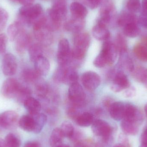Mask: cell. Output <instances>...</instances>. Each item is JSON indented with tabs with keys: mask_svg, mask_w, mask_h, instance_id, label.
<instances>
[{
	"mask_svg": "<svg viewBox=\"0 0 147 147\" xmlns=\"http://www.w3.org/2000/svg\"><path fill=\"white\" fill-rule=\"evenodd\" d=\"M117 52L115 44L111 41H105L103 44L100 53L94 59V65L98 68H103L108 65L113 64L116 60Z\"/></svg>",
	"mask_w": 147,
	"mask_h": 147,
	"instance_id": "1",
	"label": "cell"
},
{
	"mask_svg": "<svg viewBox=\"0 0 147 147\" xmlns=\"http://www.w3.org/2000/svg\"><path fill=\"white\" fill-rule=\"evenodd\" d=\"M43 15V8L40 4L23 6L20 8L17 20L23 26L33 25L34 23Z\"/></svg>",
	"mask_w": 147,
	"mask_h": 147,
	"instance_id": "2",
	"label": "cell"
},
{
	"mask_svg": "<svg viewBox=\"0 0 147 147\" xmlns=\"http://www.w3.org/2000/svg\"><path fill=\"white\" fill-rule=\"evenodd\" d=\"M90 43V37L86 32L78 33L74 39V47L72 51L73 57L80 60L85 56Z\"/></svg>",
	"mask_w": 147,
	"mask_h": 147,
	"instance_id": "3",
	"label": "cell"
},
{
	"mask_svg": "<svg viewBox=\"0 0 147 147\" xmlns=\"http://www.w3.org/2000/svg\"><path fill=\"white\" fill-rule=\"evenodd\" d=\"M34 37L40 45H49L53 40L52 31L45 25L44 20H40L33 25Z\"/></svg>",
	"mask_w": 147,
	"mask_h": 147,
	"instance_id": "4",
	"label": "cell"
},
{
	"mask_svg": "<svg viewBox=\"0 0 147 147\" xmlns=\"http://www.w3.org/2000/svg\"><path fill=\"white\" fill-rule=\"evenodd\" d=\"M55 78L57 81L66 84L71 85L78 82V76L75 69L72 67L61 66L56 71Z\"/></svg>",
	"mask_w": 147,
	"mask_h": 147,
	"instance_id": "5",
	"label": "cell"
},
{
	"mask_svg": "<svg viewBox=\"0 0 147 147\" xmlns=\"http://www.w3.org/2000/svg\"><path fill=\"white\" fill-rule=\"evenodd\" d=\"M68 96L73 106L78 108L84 105L86 95L82 86L78 82H76L70 86Z\"/></svg>",
	"mask_w": 147,
	"mask_h": 147,
	"instance_id": "6",
	"label": "cell"
},
{
	"mask_svg": "<svg viewBox=\"0 0 147 147\" xmlns=\"http://www.w3.org/2000/svg\"><path fill=\"white\" fill-rule=\"evenodd\" d=\"M47 13L55 20L61 22L67 16V0H53L52 7Z\"/></svg>",
	"mask_w": 147,
	"mask_h": 147,
	"instance_id": "7",
	"label": "cell"
},
{
	"mask_svg": "<svg viewBox=\"0 0 147 147\" xmlns=\"http://www.w3.org/2000/svg\"><path fill=\"white\" fill-rule=\"evenodd\" d=\"M92 130L96 136L101 137L103 140H112L113 128L105 121L102 120L94 121L92 125Z\"/></svg>",
	"mask_w": 147,
	"mask_h": 147,
	"instance_id": "8",
	"label": "cell"
},
{
	"mask_svg": "<svg viewBox=\"0 0 147 147\" xmlns=\"http://www.w3.org/2000/svg\"><path fill=\"white\" fill-rule=\"evenodd\" d=\"M72 52L68 40L63 38L59 41L58 48L57 59L61 66H67L71 61Z\"/></svg>",
	"mask_w": 147,
	"mask_h": 147,
	"instance_id": "9",
	"label": "cell"
},
{
	"mask_svg": "<svg viewBox=\"0 0 147 147\" xmlns=\"http://www.w3.org/2000/svg\"><path fill=\"white\" fill-rule=\"evenodd\" d=\"M18 114L13 111H7L0 115V127L5 129H13L18 125Z\"/></svg>",
	"mask_w": 147,
	"mask_h": 147,
	"instance_id": "10",
	"label": "cell"
},
{
	"mask_svg": "<svg viewBox=\"0 0 147 147\" xmlns=\"http://www.w3.org/2000/svg\"><path fill=\"white\" fill-rule=\"evenodd\" d=\"M21 85L16 79L9 78L3 83L1 93L6 98L10 99L15 98Z\"/></svg>",
	"mask_w": 147,
	"mask_h": 147,
	"instance_id": "11",
	"label": "cell"
},
{
	"mask_svg": "<svg viewBox=\"0 0 147 147\" xmlns=\"http://www.w3.org/2000/svg\"><path fill=\"white\" fill-rule=\"evenodd\" d=\"M114 4L111 0H104L97 22L107 26L111 21L114 13Z\"/></svg>",
	"mask_w": 147,
	"mask_h": 147,
	"instance_id": "12",
	"label": "cell"
},
{
	"mask_svg": "<svg viewBox=\"0 0 147 147\" xmlns=\"http://www.w3.org/2000/svg\"><path fill=\"white\" fill-rule=\"evenodd\" d=\"M129 80L122 71H117L114 74L111 89L113 92H119L130 86Z\"/></svg>",
	"mask_w": 147,
	"mask_h": 147,
	"instance_id": "13",
	"label": "cell"
},
{
	"mask_svg": "<svg viewBox=\"0 0 147 147\" xmlns=\"http://www.w3.org/2000/svg\"><path fill=\"white\" fill-rule=\"evenodd\" d=\"M18 64L14 55L7 53L3 57L2 61L1 69L3 73L7 76H12L17 71Z\"/></svg>",
	"mask_w": 147,
	"mask_h": 147,
	"instance_id": "14",
	"label": "cell"
},
{
	"mask_svg": "<svg viewBox=\"0 0 147 147\" xmlns=\"http://www.w3.org/2000/svg\"><path fill=\"white\" fill-rule=\"evenodd\" d=\"M14 41L16 51L18 54H22L31 46L32 38L30 35L23 29L19 33Z\"/></svg>",
	"mask_w": 147,
	"mask_h": 147,
	"instance_id": "15",
	"label": "cell"
},
{
	"mask_svg": "<svg viewBox=\"0 0 147 147\" xmlns=\"http://www.w3.org/2000/svg\"><path fill=\"white\" fill-rule=\"evenodd\" d=\"M82 82L86 90L93 91L97 89L100 84L101 79L100 76L96 72L87 71L82 75Z\"/></svg>",
	"mask_w": 147,
	"mask_h": 147,
	"instance_id": "16",
	"label": "cell"
},
{
	"mask_svg": "<svg viewBox=\"0 0 147 147\" xmlns=\"http://www.w3.org/2000/svg\"><path fill=\"white\" fill-rule=\"evenodd\" d=\"M140 125L143 120L142 113L136 106L131 104H125V111L123 118Z\"/></svg>",
	"mask_w": 147,
	"mask_h": 147,
	"instance_id": "17",
	"label": "cell"
},
{
	"mask_svg": "<svg viewBox=\"0 0 147 147\" xmlns=\"http://www.w3.org/2000/svg\"><path fill=\"white\" fill-rule=\"evenodd\" d=\"M84 19H80L72 16L68 20L64 25L66 31L71 32H79L84 27Z\"/></svg>",
	"mask_w": 147,
	"mask_h": 147,
	"instance_id": "18",
	"label": "cell"
},
{
	"mask_svg": "<svg viewBox=\"0 0 147 147\" xmlns=\"http://www.w3.org/2000/svg\"><path fill=\"white\" fill-rule=\"evenodd\" d=\"M133 51L138 59L147 62V36L143 37L140 43L135 46Z\"/></svg>",
	"mask_w": 147,
	"mask_h": 147,
	"instance_id": "19",
	"label": "cell"
},
{
	"mask_svg": "<svg viewBox=\"0 0 147 147\" xmlns=\"http://www.w3.org/2000/svg\"><path fill=\"white\" fill-rule=\"evenodd\" d=\"M124 111L125 104L122 102H114L109 107L111 116L115 121L122 120L124 117Z\"/></svg>",
	"mask_w": 147,
	"mask_h": 147,
	"instance_id": "20",
	"label": "cell"
},
{
	"mask_svg": "<svg viewBox=\"0 0 147 147\" xmlns=\"http://www.w3.org/2000/svg\"><path fill=\"white\" fill-rule=\"evenodd\" d=\"M34 63V70L40 76H45L49 73L50 64L49 60L44 56L37 59Z\"/></svg>",
	"mask_w": 147,
	"mask_h": 147,
	"instance_id": "21",
	"label": "cell"
},
{
	"mask_svg": "<svg viewBox=\"0 0 147 147\" xmlns=\"http://www.w3.org/2000/svg\"><path fill=\"white\" fill-rule=\"evenodd\" d=\"M92 35L99 40H107L110 37V32L107 26L97 22L92 28Z\"/></svg>",
	"mask_w": 147,
	"mask_h": 147,
	"instance_id": "22",
	"label": "cell"
},
{
	"mask_svg": "<svg viewBox=\"0 0 147 147\" xmlns=\"http://www.w3.org/2000/svg\"><path fill=\"white\" fill-rule=\"evenodd\" d=\"M18 125L24 131L34 132L35 128V121L32 115H24L19 119Z\"/></svg>",
	"mask_w": 147,
	"mask_h": 147,
	"instance_id": "23",
	"label": "cell"
},
{
	"mask_svg": "<svg viewBox=\"0 0 147 147\" xmlns=\"http://www.w3.org/2000/svg\"><path fill=\"white\" fill-rule=\"evenodd\" d=\"M122 120L121 128L124 134L131 136H135L138 134L139 131V124L126 119H123Z\"/></svg>",
	"mask_w": 147,
	"mask_h": 147,
	"instance_id": "24",
	"label": "cell"
},
{
	"mask_svg": "<svg viewBox=\"0 0 147 147\" xmlns=\"http://www.w3.org/2000/svg\"><path fill=\"white\" fill-rule=\"evenodd\" d=\"M23 105L30 115L40 113L41 110V105L40 102L36 98L31 96L26 99Z\"/></svg>",
	"mask_w": 147,
	"mask_h": 147,
	"instance_id": "25",
	"label": "cell"
},
{
	"mask_svg": "<svg viewBox=\"0 0 147 147\" xmlns=\"http://www.w3.org/2000/svg\"><path fill=\"white\" fill-rule=\"evenodd\" d=\"M70 11L72 16L80 19H84L88 13L86 8L78 2H74L71 4Z\"/></svg>",
	"mask_w": 147,
	"mask_h": 147,
	"instance_id": "26",
	"label": "cell"
},
{
	"mask_svg": "<svg viewBox=\"0 0 147 147\" xmlns=\"http://www.w3.org/2000/svg\"><path fill=\"white\" fill-rule=\"evenodd\" d=\"M119 65L121 69L129 72H133L135 69L134 62L128 52L120 53Z\"/></svg>",
	"mask_w": 147,
	"mask_h": 147,
	"instance_id": "27",
	"label": "cell"
},
{
	"mask_svg": "<svg viewBox=\"0 0 147 147\" xmlns=\"http://www.w3.org/2000/svg\"><path fill=\"white\" fill-rule=\"evenodd\" d=\"M131 23H138V18L134 13L129 11L123 12L117 20V24L121 27Z\"/></svg>",
	"mask_w": 147,
	"mask_h": 147,
	"instance_id": "28",
	"label": "cell"
},
{
	"mask_svg": "<svg viewBox=\"0 0 147 147\" xmlns=\"http://www.w3.org/2000/svg\"><path fill=\"white\" fill-rule=\"evenodd\" d=\"M24 26L16 20L9 26L7 28V37L11 42H13L19 33L23 30Z\"/></svg>",
	"mask_w": 147,
	"mask_h": 147,
	"instance_id": "29",
	"label": "cell"
},
{
	"mask_svg": "<svg viewBox=\"0 0 147 147\" xmlns=\"http://www.w3.org/2000/svg\"><path fill=\"white\" fill-rule=\"evenodd\" d=\"M75 121L77 124L80 127H88L92 125L94 122V116L89 112H84L80 114Z\"/></svg>",
	"mask_w": 147,
	"mask_h": 147,
	"instance_id": "30",
	"label": "cell"
},
{
	"mask_svg": "<svg viewBox=\"0 0 147 147\" xmlns=\"http://www.w3.org/2000/svg\"><path fill=\"white\" fill-rule=\"evenodd\" d=\"M64 136L59 128H56L53 130L50 139L51 147H57L63 144Z\"/></svg>",
	"mask_w": 147,
	"mask_h": 147,
	"instance_id": "31",
	"label": "cell"
},
{
	"mask_svg": "<svg viewBox=\"0 0 147 147\" xmlns=\"http://www.w3.org/2000/svg\"><path fill=\"white\" fill-rule=\"evenodd\" d=\"M134 78L140 83H142L147 87V69L144 67H137L133 72Z\"/></svg>",
	"mask_w": 147,
	"mask_h": 147,
	"instance_id": "32",
	"label": "cell"
},
{
	"mask_svg": "<svg viewBox=\"0 0 147 147\" xmlns=\"http://www.w3.org/2000/svg\"><path fill=\"white\" fill-rule=\"evenodd\" d=\"M123 28L124 35L129 38H136L140 33V29L137 23H131L127 24L123 26Z\"/></svg>",
	"mask_w": 147,
	"mask_h": 147,
	"instance_id": "33",
	"label": "cell"
},
{
	"mask_svg": "<svg viewBox=\"0 0 147 147\" xmlns=\"http://www.w3.org/2000/svg\"><path fill=\"white\" fill-rule=\"evenodd\" d=\"M28 50L30 60L34 63L39 58L43 56V50L40 44H32Z\"/></svg>",
	"mask_w": 147,
	"mask_h": 147,
	"instance_id": "34",
	"label": "cell"
},
{
	"mask_svg": "<svg viewBox=\"0 0 147 147\" xmlns=\"http://www.w3.org/2000/svg\"><path fill=\"white\" fill-rule=\"evenodd\" d=\"M31 115L33 117L35 121V128L33 133L36 134H39L41 132L43 127L45 124L47 117L43 113H38Z\"/></svg>",
	"mask_w": 147,
	"mask_h": 147,
	"instance_id": "35",
	"label": "cell"
},
{
	"mask_svg": "<svg viewBox=\"0 0 147 147\" xmlns=\"http://www.w3.org/2000/svg\"><path fill=\"white\" fill-rule=\"evenodd\" d=\"M32 93V90L29 87L21 84L15 98L18 102L23 104L26 99L31 97Z\"/></svg>",
	"mask_w": 147,
	"mask_h": 147,
	"instance_id": "36",
	"label": "cell"
},
{
	"mask_svg": "<svg viewBox=\"0 0 147 147\" xmlns=\"http://www.w3.org/2000/svg\"><path fill=\"white\" fill-rule=\"evenodd\" d=\"M22 76L26 82L31 83L37 82L40 76L34 69H29L24 70L22 71Z\"/></svg>",
	"mask_w": 147,
	"mask_h": 147,
	"instance_id": "37",
	"label": "cell"
},
{
	"mask_svg": "<svg viewBox=\"0 0 147 147\" xmlns=\"http://www.w3.org/2000/svg\"><path fill=\"white\" fill-rule=\"evenodd\" d=\"M115 44L119 53H122L127 52V41L122 34H118L117 35Z\"/></svg>",
	"mask_w": 147,
	"mask_h": 147,
	"instance_id": "38",
	"label": "cell"
},
{
	"mask_svg": "<svg viewBox=\"0 0 147 147\" xmlns=\"http://www.w3.org/2000/svg\"><path fill=\"white\" fill-rule=\"evenodd\" d=\"M4 141L7 147H20L21 145L20 138L13 133H9L7 135Z\"/></svg>",
	"mask_w": 147,
	"mask_h": 147,
	"instance_id": "39",
	"label": "cell"
},
{
	"mask_svg": "<svg viewBox=\"0 0 147 147\" xmlns=\"http://www.w3.org/2000/svg\"><path fill=\"white\" fill-rule=\"evenodd\" d=\"M65 137L71 139L74 134V128L73 124L69 121H65L62 123L60 128Z\"/></svg>",
	"mask_w": 147,
	"mask_h": 147,
	"instance_id": "40",
	"label": "cell"
},
{
	"mask_svg": "<svg viewBox=\"0 0 147 147\" xmlns=\"http://www.w3.org/2000/svg\"><path fill=\"white\" fill-rule=\"evenodd\" d=\"M35 91L36 94L40 98H44L48 91V87L46 83L42 81L35 82Z\"/></svg>",
	"mask_w": 147,
	"mask_h": 147,
	"instance_id": "41",
	"label": "cell"
},
{
	"mask_svg": "<svg viewBox=\"0 0 147 147\" xmlns=\"http://www.w3.org/2000/svg\"><path fill=\"white\" fill-rule=\"evenodd\" d=\"M127 8L129 12L133 13H138L141 8L140 0H128Z\"/></svg>",
	"mask_w": 147,
	"mask_h": 147,
	"instance_id": "42",
	"label": "cell"
},
{
	"mask_svg": "<svg viewBox=\"0 0 147 147\" xmlns=\"http://www.w3.org/2000/svg\"><path fill=\"white\" fill-rule=\"evenodd\" d=\"M8 18L7 12L4 9L0 8V32L5 28Z\"/></svg>",
	"mask_w": 147,
	"mask_h": 147,
	"instance_id": "43",
	"label": "cell"
},
{
	"mask_svg": "<svg viewBox=\"0 0 147 147\" xmlns=\"http://www.w3.org/2000/svg\"><path fill=\"white\" fill-rule=\"evenodd\" d=\"M8 37L4 33L0 34V53L3 54L6 52Z\"/></svg>",
	"mask_w": 147,
	"mask_h": 147,
	"instance_id": "44",
	"label": "cell"
},
{
	"mask_svg": "<svg viewBox=\"0 0 147 147\" xmlns=\"http://www.w3.org/2000/svg\"><path fill=\"white\" fill-rule=\"evenodd\" d=\"M136 90L134 87L130 86L124 90L123 92V95L125 97L127 98H132L136 95Z\"/></svg>",
	"mask_w": 147,
	"mask_h": 147,
	"instance_id": "45",
	"label": "cell"
},
{
	"mask_svg": "<svg viewBox=\"0 0 147 147\" xmlns=\"http://www.w3.org/2000/svg\"><path fill=\"white\" fill-rule=\"evenodd\" d=\"M77 108V107L73 106V107L70 108L67 111V114H68L69 117L75 121L77 117L80 114V113L78 111Z\"/></svg>",
	"mask_w": 147,
	"mask_h": 147,
	"instance_id": "46",
	"label": "cell"
},
{
	"mask_svg": "<svg viewBox=\"0 0 147 147\" xmlns=\"http://www.w3.org/2000/svg\"><path fill=\"white\" fill-rule=\"evenodd\" d=\"M84 1L90 8L94 9L100 5L102 0H84Z\"/></svg>",
	"mask_w": 147,
	"mask_h": 147,
	"instance_id": "47",
	"label": "cell"
},
{
	"mask_svg": "<svg viewBox=\"0 0 147 147\" xmlns=\"http://www.w3.org/2000/svg\"><path fill=\"white\" fill-rule=\"evenodd\" d=\"M138 23L144 28L147 29V13L142 12L138 18Z\"/></svg>",
	"mask_w": 147,
	"mask_h": 147,
	"instance_id": "48",
	"label": "cell"
},
{
	"mask_svg": "<svg viewBox=\"0 0 147 147\" xmlns=\"http://www.w3.org/2000/svg\"><path fill=\"white\" fill-rule=\"evenodd\" d=\"M119 140L120 142V143L127 147H129V143L128 139L127 138L125 134H121L119 136Z\"/></svg>",
	"mask_w": 147,
	"mask_h": 147,
	"instance_id": "49",
	"label": "cell"
},
{
	"mask_svg": "<svg viewBox=\"0 0 147 147\" xmlns=\"http://www.w3.org/2000/svg\"><path fill=\"white\" fill-rule=\"evenodd\" d=\"M141 142L142 144L147 145V126L145 127L141 136Z\"/></svg>",
	"mask_w": 147,
	"mask_h": 147,
	"instance_id": "50",
	"label": "cell"
},
{
	"mask_svg": "<svg viewBox=\"0 0 147 147\" xmlns=\"http://www.w3.org/2000/svg\"><path fill=\"white\" fill-rule=\"evenodd\" d=\"M23 147H41V145L37 141H30L26 142Z\"/></svg>",
	"mask_w": 147,
	"mask_h": 147,
	"instance_id": "51",
	"label": "cell"
},
{
	"mask_svg": "<svg viewBox=\"0 0 147 147\" xmlns=\"http://www.w3.org/2000/svg\"><path fill=\"white\" fill-rule=\"evenodd\" d=\"M35 0H20L19 3L23 6H28L32 5Z\"/></svg>",
	"mask_w": 147,
	"mask_h": 147,
	"instance_id": "52",
	"label": "cell"
},
{
	"mask_svg": "<svg viewBox=\"0 0 147 147\" xmlns=\"http://www.w3.org/2000/svg\"><path fill=\"white\" fill-rule=\"evenodd\" d=\"M142 13H147V0H142Z\"/></svg>",
	"mask_w": 147,
	"mask_h": 147,
	"instance_id": "53",
	"label": "cell"
},
{
	"mask_svg": "<svg viewBox=\"0 0 147 147\" xmlns=\"http://www.w3.org/2000/svg\"><path fill=\"white\" fill-rule=\"evenodd\" d=\"M74 147H88L85 144H83L81 142H78L74 146Z\"/></svg>",
	"mask_w": 147,
	"mask_h": 147,
	"instance_id": "54",
	"label": "cell"
},
{
	"mask_svg": "<svg viewBox=\"0 0 147 147\" xmlns=\"http://www.w3.org/2000/svg\"><path fill=\"white\" fill-rule=\"evenodd\" d=\"M0 147H7L4 140L0 138Z\"/></svg>",
	"mask_w": 147,
	"mask_h": 147,
	"instance_id": "55",
	"label": "cell"
},
{
	"mask_svg": "<svg viewBox=\"0 0 147 147\" xmlns=\"http://www.w3.org/2000/svg\"><path fill=\"white\" fill-rule=\"evenodd\" d=\"M92 147H107L105 146L104 145L102 144L101 142H99L98 143H97V144H95Z\"/></svg>",
	"mask_w": 147,
	"mask_h": 147,
	"instance_id": "56",
	"label": "cell"
},
{
	"mask_svg": "<svg viewBox=\"0 0 147 147\" xmlns=\"http://www.w3.org/2000/svg\"><path fill=\"white\" fill-rule=\"evenodd\" d=\"M113 147H127L126 146H124L121 143H118V144H116Z\"/></svg>",
	"mask_w": 147,
	"mask_h": 147,
	"instance_id": "57",
	"label": "cell"
},
{
	"mask_svg": "<svg viewBox=\"0 0 147 147\" xmlns=\"http://www.w3.org/2000/svg\"><path fill=\"white\" fill-rule=\"evenodd\" d=\"M57 147H71L69 145L67 144H62Z\"/></svg>",
	"mask_w": 147,
	"mask_h": 147,
	"instance_id": "58",
	"label": "cell"
},
{
	"mask_svg": "<svg viewBox=\"0 0 147 147\" xmlns=\"http://www.w3.org/2000/svg\"><path fill=\"white\" fill-rule=\"evenodd\" d=\"M145 113H146V116L147 117V103L146 104V105H145Z\"/></svg>",
	"mask_w": 147,
	"mask_h": 147,
	"instance_id": "59",
	"label": "cell"
},
{
	"mask_svg": "<svg viewBox=\"0 0 147 147\" xmlns=\"http://www.w3.org/2000/svg\"><path fill=\"white\" fill-rule=\"evenodd\" d=\"M10 1L13 2L15 3H19L20 0H10Z\"/></svg>",
	"mask_w": 147,
	"mask_h": 147,
	"instance_id": "60",
	"label": "cell"
},
{
	"mask_svg": "<svg viewBox=\"0 0 147 147\" xmlns=\"http://www.w3.org/2000/svg\"><path fill=\"white\" fill-rule=\"evenodd\" d=\"M140 147H147V144H142L141 143V145H140Z\"/></svg>",
	"mask_w": 147,
	"mask_h": 147,
	"instance_id": "61",
	"label": "cell"
}]
</instances>
